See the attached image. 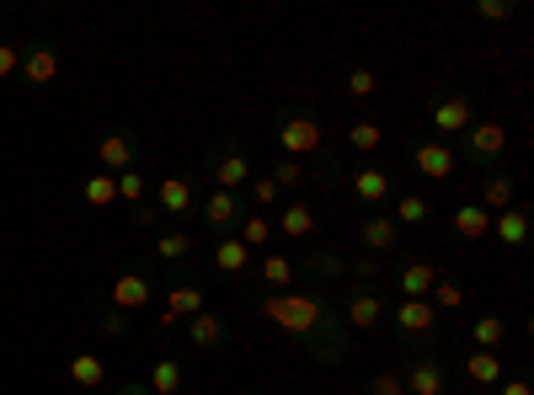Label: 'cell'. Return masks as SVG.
I'll return each mask as SVG.
<instances>
[{
    "mask_svg": "<svg viewBox=\"0 0 534 395\" xmlns=\"http://www.w3.org/2000/svg\"><path fill=\"white\" fill-rule=\"evenodd\" d=\"M81 198H86V209H107V203H118V177H107V171H97V177H86Z\"/></svg>",
    "mask_w": 534,
    "mask_h": 395,
    "instance_id": "1f68e13d",
    "label": "cell"
},
{
    "mask_svg": "<svg viewBox=\"0 0 534 395\" xmlns=\"http://www.w3.org/2000/svg\"><path fill=\"white\" fill-rule=\"evenodd\" d=\"M97 331H102V337H123V331H129V315H123V310H113V305H107V310L97 315Z\"/></svg>",
    "mask_w": 534,
    "mask_h": 395,
    "instance_id": "b9f144b4",
    "label": "cell"
},
{
    "mask_svg": "<svg viewBox=\"0 0 534 395\" xmlns=\"http://www.w3.org/2000/svg\"><path fill=\"white\" fill-rule=\"evenodd\" d=\"M406 161H412V171L428 177V182H449L454 171H460V155H454V145H444V139H412Z\"/></svg>",
    "mask_w": 534,
    "mask_h": 395,
    "instance_id": "8992f818",
    "label": "cell"
},
{
    "mask_svg": "<svg viewBox=\"0 0 534 395\" xmlns=\"http://www.w3.org/2000/svg\"><path fill=\"white\" fill-rule=\"evenodd\" d=\"M358 246H364L369 257H385V251L401 246V225L390 214H369L364 225H358Z\"/></svg>",
    "mask_w": 534,
    "mask_h": 395,
    "instance_id": "e0dca14e",
    "label": "cell"
},
{
    "mask_svg": "<svg viewBox=\"0 0 534 395\" xmlns=\"http://www.w3.org/2000/svg\"><path fill=\"white\" fill-rule=\"evenodd\" d=\"M454 235H460V241H481V235H492V214L481 209L476 198H465V203H454Z\"/></svg>",
    "mask_w": 534,
    "mask_h": 395,
    "instance_id": "44dd1931",
    "label": "cell"
},
{
    "mask_svg": "<svg viewBox=\"0 0 534 395\" xmlns=\"http://www.w3.org/2000/svg\"><path fill=\"white\" fill-rule=\"evenodd\" d=\"M17 70H22V43H0V81H11Z\"/></svg>",
    "mask_w": 534,
    "mask_h": 395,
    "instance_id": "7bdbcfd3",
    "label": "cell"
},
{
    "mask_svg": "<svg viewBox=\"0 0 534 395\" xmlns=\"http://www.w3.org/2000/svg\"><path fill=\"white\" fill-rule=\"evenodd\" d=\"M390 166H380V161H369V166H358V171H348V193L358 198V203H369L374 214H380V203L390 198Z\"/></svg>",
    "mask_w": 534,
    "mask_h": 395,
    "instance_id": "8fae6325",
    "label": "cell"
},
{
    "mask_svg": "<svg viewBox=\"0 0 534 395\" xmlns=\"http://www.w3.org/2000/svg\"><path fill=\"white\" fill-rule=\"evenodd\" d=\"M428 214H433V203L422 198V193H401V198H396V214H390V219L406 225V230H422V225H428Z\"/></svg>",
    "mask_w": 534,
    "mask_h": 395,
    "instance_id": "f1b7e54d",
    "label": "cell"
},
{
    "mask_svg": "<svg viewBox=\"0 0 534 395\" xmlns=\"http://www.w3.org/2000/svg\"><path fill=\"white\" fill-rule=\"evenodd\" d=\"M390 326H396V337L401 342H428L433 331H438V310L428 305V299H401L396 305V315H390Z\"/></svg>",
    "mask_w": 534,
    "mask_h": 395,
    "instance_id": "ba28073f",
    "label": "cell"
},
{
    "mask_svg": "<svg viewBox=\"0 0 534 395\" xmlns=\"http://www.w3.org/2000/svg\"><path fill=\"white\" fill-rule=\"evenodd\" d=\"M187 251H193V235H187V230H166L161 241H155V257H161V262H182Z\"/></svg>",
    "mask_w": 534,
    "mask_h": 395,
    "instance_id": "d590c367",
    "label": "cell"
},
{
    "mask_svg": "<svg viewBox=\"0 0 534 395\" xmlns=\"http://www.w3.org/2000/svg\"><path fill=\"white\" fill-rule=\"evenodd\" d=\"M273 134H278V145H284L289 161H300V155H321V150H326V129H321V118L310 113V107H278Z\"/></svg>",
    "mask_w": 534,
    "mask_h": 395,
    "instance_id": "7a4b0ae2",
    "label": "cell"
},
{
    "mask_svg": "<svg viewBox=\"0 0 534 395\" xmlns=\"http://www.w3.org/2000/svg\"><path fill=\"white\" fill-rule=\"evenodd\" d=\"M342 321H348V331H374L385 321V299H380V283H348L337 299Z\"/></svg>",
    "mask_w": 534,
    "mask_h": 395,
    "instance_id": "5b68a950",
    "label": "cell"
},
{
    "mask_svg": "<svg viewBox=\"0 0 534 395\" xmlns=\"http://www.w3.org/2000/svg\"><path fill=\"white\" fill-rule=\"evenodd\" d=\"M470 342H476L481 353H497V342H508V321H502L497 310L476 315V326H470Z\"/></svg>",
    "mask_w": 534,
    "mask_h": 395,
    "instance_id": "4316f807",
    "label": "cell"
},
{
    "mask_svg": "<svg viewBox=\"0 0 534 395\" xmlns=\"http://www.w3.org/2000/svg\"><path fill=\"white\" fill-rule=\"evenodd\" d=\"M17 75H22L27 86H54V81H59V54H54V43H27Z\"/></svg>",
    "mask_w": 534,
    "mask_h": 395,
    "instance_id": "5bb4252c",
    "label": "cell"
},
{
    "mask_svg": "<svg viewBox=\"0 0 534 395\" xmlns=\"http://www.w3.org/2000/svg\"><path fill=\"white\" fill-rule=\"evenodd\" d=\"M278 235H289V241H305V235H316V209L310 203H289L284 214H278Z\"/></svg>",
    "mask_w": 534,
    "mask_h": 395,
    "instance_id": "d4e9b609",
    "label": "cell"
},
{
    "mask_svg": "<svg viewBox=\"0 0 534 395\" xmlns=\"http://www.w3.org/2000/svg\"><path fill=\"white\" fill-rule=\"evenodd\" d=\"M342 86H348V97H358V102H364V97H374V86H380V81H374V70H369V65H353V70H348V81H342Z\"/></svg>",
    "mask_w": 534,
    "mask_h": 395,
    "instance_id": "ab89813d",
    "label": "cell"
},
{
    "mask_svg": "<svg viewBox=\"0 0 534 395\" xmlns=\"http://www.w3.org/2000/svg\"><path fill=\"white\" fill-rule=\"evenodd\" d=\"M150 278L145 273H118L113 278V294H107V305H113V310H123V315H134V310H145L150 305Z\"/></svg>",
    "mask_w": 534,
    "mask_h": 395,
    "instance_id": "d6986e66",
    "label": "cell"
},
{
    "mask_svg": "<svg viewBox=\"0 0 534 395\" xmlns=\"http://www.w3.org/2000/svg\"><path fill=\"white\" fill-rule=\"evenodd\" d=\"M155 209H161V219H187L198 209V193L187 177H166L161 187H155Z\"/></svg>",
    "mask_w": 534,
    "mask_h": 395,
    "instance_id": "2e32d148",
    "label": "cell"
},
{
    "mask_svg": "<svg viewBox=\"0 0 534 395\" xmlns=\"http://www.w3.org/2000/svg\"><path fill=\"white\" fill-rule=\"evenodd\" d=\"M470 123H476V107H470L465 91H444V97L433 102V113H428V139H444L449 145V134H465Z\"/></svg>",
    "mask_w": 534,
    "mask_h": 395,
    "instance_id": "52a82bcc",
    "label": "cell"
},
{
    "mask_svg": "<svg viewBox=\"0 0 534 395\" xmlns=\"http://www.w3.org/2000/svg\"><path fill=\"white\" fill-rule=\"evenodd\" d=\"M129 219H134V225H155V219H161V209H155V203L145 198V203H139V209H134Z\"/></svg>",
    "mask_w": 534,
    "mask_h": 395,
    "instance_id": "bcb514c9",
    "label": "cell"
},
{
    "mask_svg": "<svg viewBox=\"0 0 534 395\" xmlns=\"http://www.w3.org/2000/svg\"><path fill=\"white\" fill-rule=\"evenodd\" d=\"M198 310H203V283H193V278L171 283V289H166V310H161V331L182 326L187 315H198Z\"/></svg>",
    "mask_w": 534,
    "mask_h": 395,
    "instance_id": "4fadbf2b",
    "label": "cell"
},
{
    "mask_svg": "<svg viewBox=\"0 0 534 395\" xmlns=\"http://www.w3.org/2000/svg\"><path fill=\"white\" fill-rule=\"evenodd\" d=\"M502 395H534L529 374H513V379H502Z\"/></svg>",
    "mask_w": 534,
    "mask_h": 395,
    "instance_id": "f6af8a7d",
    "label": "cell"
},
{
    "mask_svg": "<svg viewBox=\"0 0 534 395\" xmlns=\"http://www.w3.org/2000/svg\"><path fill=\"white\" fill-rule=\"evenodd\" d=\"M65 374H70L75 390H102V385H107V363H102L97 353H75V358L65 363Z\"/></svg>",
    "mask_w": 534,
    "mask_h": 395,
    "instance_id": "603a6c76",
    "label": "cell"
},
{
    "mask_svg": "<svg viewBox=\"0 0 534 395\" xmlns=\"http://www.w3.org/2000/svg\"><path fill=\"white\" fill-rule=\"evenodd\" d=\"M225 337H230V326L219 321L214 310H198V315H187V342H193L198 353H219V347H225Z\"/></svg>",
    "mask_w": 534,
    "mask_h": 395,
    "instance_id": "ffe728a7",
    "label": "cell"
},
{
    "mask_svg": "<svg viewBox=\"0 0 534 395\" xmlns=\"http://www.w3.org/2000/svg\"><path fill=\"white\" fill-rule=\"evenodd\" d=\"M428 305H433V310H460V305H465V283H460V278H438L433 294H428Z\"/></svg>",
    "mask_w": 534,
    "mask_h": 395,
    "instance_id": "836d02e7",
    "label": "cell"
},
{
    "mask_svg": "<svg viewBox=\"0 0 534 395\" xmlns=\"http://www.w3.org/2000/svg\"><path fill=\"white\" fill-rule=\"evenodd\" d=\"M476 203H481L486 214L513 209V203H518V182L508 177V171H481V182H476Z\"/></svg>",
    "mask_w": 534,
    "mask_h": 395,
    "instance_id": "9a60e30c",
    "label": "cell"
},
{
    "mask_svg": "<svg viewBox=\"0 0 534 395\" xmlns=\"http://www.w3.org/2000/svg\"><path fill=\"white\" fill-rule=\"evenodd\" d=\"M529 230H534V219H529L524 203H513V209L492 214V235H497L508 251H524V246H529Z\"/></svg>",
    "mask_w": 534,
    "mask_h": 395,
    "instance_id": "ac0fdd59",
    "label": "cell"
},
{
    "mask_svg": "<svg viewBox=\"0 0 534 395\" xmlns=\"http://www.w3.org/2000/svg\"><path fill=\"white\" fill-rule=\"evenodd\" d=\"M518 11V0H476V17H486V22H508Z\"/></svg>",
    "mask_w": 534,
    "mask_h": 395,
    "instance_id": "60d3db41",
    "label": "cell"
},
{
    "mask_svg": "<svg viewBox=\"0 0 534 395\" xmlns=\"http://www.w3.org/2000/svg\"><path fill=\"white\" fill-rule=\"evenodd\" d=\"M433 283H438V267H433V262H406L401 273H396L401 299H428V294H433Z\"/></svg>",
    "mask_w": 534,
    "mask_h": 395,
    "instance_id": "7402d4cb",
    "label": "cell"
},
{
    "mask_svg": "<svg viewBox=\"0 0 534 395\" xmlns=\"http://www.w3.org/2000/svg\"><path fill=\"white\" fill-rule=\"evenodd\" d=\"M246 219V198L241 193H214L203 198V230H214V235H235V225Z\"/></svg>",
    "mask_w": 534,
    "mask_h": 395,
    "instance_id": "30bf717a",
    "label": "cell"
},
{
    "mask_svg": "<svg viewBox=\"0 0 534 395\" xmlns=\"http://www.w3.org/2000/svg\"><path fill=\"white\" fill-rule=\"evenodd\" d=\"M460 161H470L476 171H497L502 166V155H508V129L502 123H492V118H476L470 129L460 134Z\"/></svg>",
    "mask_w": 534,
    "mask_h": 395,
    "instance_id": "3957f363",
    "label": "cell"
},
{
    "mask_svg": "<svg viewBox=\"0 0 534 395\" xmlns=\"http://www.w3.org/2000/svg\"><path fill=\"white\" fill-rule=\"evenodd\" d=\"M113 395H150V385H145V379H118Z\"/></svg>",
    "mask_w": 534,
    "mask_h": 395,
    "instance_id": "7dc6e473",
    "label": "cell"
},
{
    "mask_svg": "<svg viewBox=\"0 0 534 395\" xmlns=\"http://www.w3.org/2000/svg\"><path fill=\"white\" fill-rule=\"evenodd\" d=\"M150 395H177L182 390V363L177 358H155V369H150Z\"/></svg>",
    "mask_w": 534,
    "mask_h": 395,
    "instance_id": "f546056e",
    "label": "cell"
},
{
    "mask_svg": "<svg viewBox=\"0 0 534 395\" xmlns=\"http://www.w3.org/2000/svg\"><path fill=\"white\" fill-rule=\"evenodd\" d=\"M460 369H465L470 385H481V390H486V385H502V358H497V353H481V347H470Z\"/></svg>",
    "mask_w": 534,
    "mask_h": 395,
    "instance_id": "cb8c5ba5",
    "label": "cell"
},
{
    "mask_svg": "<svg viewBox=\"0 0 534 395\" xmlns=\"http://www.w3.org/2000/svg\"><path fill=\"white\" fill-rule=\"evenodd\" d=\"M273 219H267V214H246L241 219V225H235V241H241L246 251H267V246H273Z\"/></svg>",
    "mask_w": 534,
    "mask_h": 395,
    "instance_id": "484cf974",
    "label": "cell"
},
{
    "mask_svg": "<svg viewBox=\"0 0 534 395\" xmlns=\"http://www.w3.org/2000/svg\"><path fill=\"white\" fill-rule=\"evenodd\" d=\"M257 310L273 321L278 331H289V337L305 342V353L316 363H342L353 347V331L342 321L337 299L326 294H294V289H278V294H262Z\"/></svg>",
    "mask_w": 534,
    "mask_h": 395,
    "instance_id": "6da1fadb",
    "label": "cell"
},
{
    "mask_svg": "<svg viewBox=\"0 0 534 395\" xmlns=\"http://www.w3.org/2000/svg\"><path fill=\"white\" fill-rule=\"evenodd\" d=\"M241 198H251V203H257V209H273V203L284 198V193H278V182H273V177H251Z\"/></svg>",
    "mask_w": 534,
    "mask_h": 395,
    "instance_id": "74e56055",
    "label": "cell"
},
{
    "mask_svg": "<svg viewBox=\"0 0 534 395\" xmlns=\"http://www.w3.org/2000/svg\"><path fill=\"white\" fill-rule=\"evenodd\" d=\"M364 395H406V385H401V374H374V385Z\"/></svg>",
    "mask_w": 534,
    "mask_h": 395,
    "instance_id": "ee69618b",
    "label": "cell"
},
{
    "mask_svg": "<svg viewBox=\"0 0 534 395\" xmlns=\"http://www.w3.org/2000/svg\"><path fill=\"white\" fill-rule=\"evenodd\" d=\"M401 385H406V395H444L449 390L444 358H433V353L412 358V363H406V374H401Z\"/></svg>",
    "mask_w": 534,
    "mask_h": 395,
    "instance_id": "9c48e42d",
    "label": "cell"
},
{
    "mask_svg": "<svg viewBox=\"0 0 534 395\" xmlns=\"http://www.w3.org/2000/svg\"><path fill=\"white\" fill-rule=\"evenodd\" d=\"M305 273L310 278H342V273H348V262H342L337 246H316V251H310V262H305Z\"/></svg>",
    "mask_w": 534,
    "mask_h": 395,
    "instance_id": "4dcf8cb0",
    "label": "cell"
},
{
    "mask_svg": "<svg viewBox=\"0 0 534 395\" xmlns=\"http://www.w3.org/2000/svg\"><path fill=\"white\" fill-rule=\"evenodd\" d=\"M380 139H385L380 118H353V123H348V145H353V150L369 155V150H380Z\"/></svg>",
    "mask_w": 534,
    "mask_h": 395,
    "instance_id": "d6a6232c",
    "label": "cell"
},
{
    "mask_svg": "<svg viewBox=\"0 0 534 395\" xmlns=\"http://www.w3.org/2000/svg\"><path fill=\"white\" fill-rule=\"evenodd\" d=\"M145 193H150V182L139 177V171H118V198H123V203H134V209H139Z\"/></svg>",
    "mask_w": 534,
    "mask_h": 395,
    "instance_id": "f35d334b",
    "label": "cell"
},
{
    "mask_svg": "<svg viewBox=\"0 0 534 395\" xmlns=\"http://www.w3.org/2000/svg\"><path fill=\"white\" fill-rule=\"evenodd\" d=\"M267 177L278 182V193H284V187H300V182L310 177V171H305L300 161H289V155H278V161H273V171H267Z\"/></svg>",
    "mask_w": 534,
    "mask_h": 395,
    "instance_id": "8d00e7d4",
    "label": "cell"
},
{
    "mask_svg": "<svg viewBox=\"0 0 534 395\" xmlns=\"http://www.w3.org/2000/svg\"><path fill=\"white\" fill-rule=\"evenodd\" d=\"M289 278H294V262L289 257H273V251H267V257H262V283H267V289H289Z\"/></svg>",
    "mask_w": 534,
    "mask_h": 395,
    "instance_id": "e575fe53",
    "label": "cell"
},
{
    "mask_svg": "<svg viewBox=\"0 0 534 395\" xmlns=\"http://www.w3.org/2000/svg\"><path fill=\"white\" fill-rule=\"evenodd\" d=\"M203 171L214 177L219 193H246V182H251V155L225 139V145H214L209 155H203Z\"/></svg>",
    "mask_w": 534,
    "mask_h": 395,
    "instance_id": "277c9868",
    "label": "cell"
},
{
    "mask_svg": "<svg viewBox=\"0 0 534 395\" xmlns=\"http://www.w3.org/2000/svg\"><path fill=\"white\" fill-rule=\"evenodd\" d=\"M246 257H251V251H246L241 241H235V235H219V246H214V267H219L225 278H241V273H246Z\"/></svg>",
    "mask_w": 534,
    "mask_h": 395,
    "instance_id": "83f0119b",
    "label": "cell"
},
{
    "mask_svg": "<svg viewBox=\"0 0 534 395\" xmlns=\"http://www.w3.org/2000/svg\"><path fill=\"white\" fill-rule=\"evenodd\" d=\"M97 161H102L107 177H118V171H134V161H139V139H134L129 129L102 134V139H97Z\"/></svg>",
    "mask_w": 534,
    "mask_h": 395,
    "instance_id": "7c38bea8",
    "label": "cell"
}]
</instances>
